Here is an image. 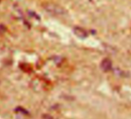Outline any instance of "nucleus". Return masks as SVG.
<instances>
[{
  "mask_svg": "<svg viewBox=\"0 0 131 119\" xmlns=\"http://www.w3.org/2000/svg\"><path fill=\"white\" fill-rule=\"evenodd\" d=\"M74 33L80 38H82V39H84L86 37H87V32L83 29V28H80V27H75L74 28Z\"/></svg>",
  "mask_w": 131,
  "mask_h": 119,
  "instance_id": "nucleus-3",
  "label": "nucleus"
},
{
  "mask_svg": "<svg viewBox=\"0 0 131 119\" xmlns=\"http://www.w3.org/2000/svg\"><path fill=\"white\" fill-rule=\"evenodd\" d=\"M6 31V27L4 25L0 24V35L3 34Z\"/></svg>",
  "mask_w": 131,
  "mask_h": 119,
  "instance_id": "nucleus-5",
  "label": "nucleus"
},
{
  "mask_svg": "<svg viewBox=\"0 0 131 119\" xmlns=\"http://www.w3.org/2000/svg\"><path fill=\"white\" fill-rule=\"evenodd\" d=\"M16 112H19V113H23V114H28V111L26 110H25L24 108L21 107H18L16 109Z\"/></svg>",
  "mask_w": 131,
  "mask_h": 119,
  "instance_id": "nucleus-4",
  "label": "nucleus"
},
{
  "mask_svg": "<svg viewBox=\"0 0 131 119\" xmlns=\"http://www.w3.org/2000/svg\"><path fill=\"white\" fill-rule=\"evenodd\" d=\"M46 9L49 13H50L53 15L63 16L67 13L64 9H62V7H60L59 6H56V5H48L46 7Z\"/></svg>",
  "mask_w": 131,
  "mask_h": 119,
  "instance_id": "nucleus-1",
  "label": "nucleus"
},
{
  "mask_svg": "<svg viewBox=\"0 0 131 119\" xmlns=\"http://www.w3.org/2000/svg\"><path fill=\"white\" fill-rule=\"evenodd\" d=\"M101 68L103 71H109L112 68V62L110 59H104L101 63Z\"/></svg>",
  "mask_w": 131,
  "mask_h": 119,
  "instance_id": "nucleus-2",
  "label": "nucleus"
}]
</instances>
